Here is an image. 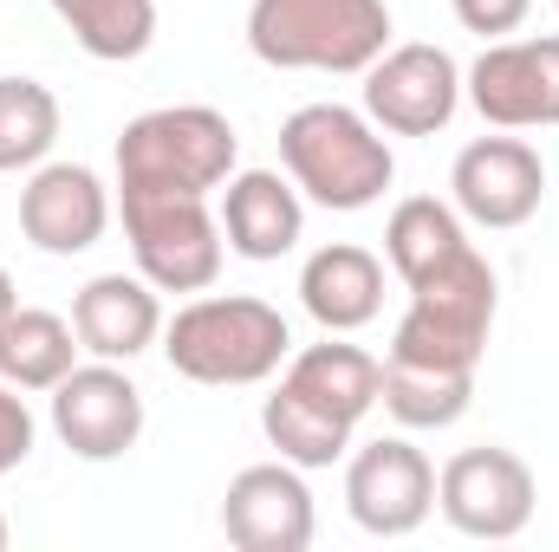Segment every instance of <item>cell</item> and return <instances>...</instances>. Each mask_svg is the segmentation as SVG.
Listing matches in <instances>:
<instances>
[{
	"instance_id": "6da1fadb",
	"label": "cell",
	"mask_w": 559,
	"mask_h": 552,
	"mask_svg": "<svg viewBox=\"0 0 559 552\" xmlns=\"http://www.w3.org/2000/svg\"><path fill=\"white\" fill-rule=\"evenodd\" d=\"M378 391H384V364L358 345H338V332H325V345L286 358V377L261 410V429L280 448V461L332 468L352 455V435L378 410Z\"/></svg>"
},
{
	"instance_id": "7a4b0ae2",
	"label": "cell",
	"mask_w": 559,
	"mask_h": 552,
	"mask_svg": "<svg viewBox=\"0 0 559 552\" xmlns=\"http://www.w3.org/2000/svg\"><path fill=\"white\" fill-rule=\"evenodd\" d=\"M163 358L189 384L241 391V384H267L293 358V332H286L280 305L254 299V292H209V299H189L163 325Z\"/></svg>"
},
{
	"instance_id": "3957f363",
	"label": "cell",
	"mask_w": 559,
	"mask_h": 552,
	"mask_svg": "<svg viewBox=\"0 0 559 552\" xmlns=\"http://www.w3.org/2000/svg\"><path fill=\"white\" fill-rule=\"evenodd\" d=\"M280 163H286L293 189L332 215H358V208L384 202V189L397 176L391 143L352 105H299L280 124Z\"/></svg>"
},
{
	"instance_id": "277c9868",
	"label": "cell",
	"mask_w": 559,
	"mask_h": 552,
	"mask_svg": "<svg viewBox=\"0 0 559 552\" xmlns=\"http://www.w3.org/2000/svg\"><path fill=\"white\" fill-rule=\"evenodd\" d=\"M248 46L274 72H365L391 46L384 0H254Z\"/></svg>"
},
{
	"instance_id": "5b68a950",
	"label": "cell",
	"mask_w": 559,
	"mask_h": 552,
	"mask_svg": "<svg viewBox=\"0 0 559 552\" xmlns=\"http://www.w3.org/2000/svg\"><path fill=\"white\" fill-rule=\"evenodd\" d=\"M241 163V137L215 105H156L118 137V189L215 195Z\"/></svg>"
},
{
	"instance_id": "8992f818",
	"label": "cell",
	"mask_w": 559,
	"mask_h": 552,
	"mask_svg": "<svg viewBox=\"0 0 559 552\" xmlns=\"http://www.w3.org/2000/svg\"><path fill=\"white\" fill-rule=\"evenodd\" d=\"M495 325V267L468 248L449 267L411 279V305L391 332L397 364H436V371H475Z\"/></svg>"
},
{
	"instance_id": "52a82bcc",
	"label": "cell",
	"mask_w": 559,
	"mask_h": 552,
	"mask_svg": "<svg viewBox=\"0 0 559 552\" xmlns=\"http://www.w3.org/2000/svg\"><path fill=\"white\" fill-rule=\"evenodd\" d=\"M124 208V241L138 254V274L156 292H209L222 279V215L209 195H176V189H118Z\"/></svg>"
},
{
	"instance_id": "ba28073f",
	"label": "cell",
	"mask_w": 559,
	"mask_h": 552,
	"mask_svg": "<svg viewBox=\"0 0 559 552\" xmlns=\"http://www.w3.org/2000/svg\"><path fill=\"white\" fill-rule=\"evenodd\" d=\"M534 501H540L534 468L514 448H495V442L449 455L442 475H436V507L468 540H514V533H527Z\"/></svg>"
},
{
	"instance_id": "9c48e42d",
	"label": "cell",
	"mask_w": 559,
	"mask_h": 552,
	"mask_svg": "<svg viewBox=\"0 0 559 552\" xmlns=\"http://www.w3.org/2000/svg\"><path fill=\"white\" fill-rule=\"evenodd\" d=\"M468 105L495 131H554L559 124V33L540 39H488V52L462 72Z\"/></svg>"
},
{
	"instance_id": "30bf717a",
	"label": "cell",
	"mask_w": 559,
	"mask_h": 552,
	"mask_svg": "<svg viewBox=\"0 0 559 552\" xmlns=\"http://www.w3.org/2000/svg\"><path fill=\"white\" fill-rule=\"evenodd\" d=\"M462 105V65L442 46H384L365 65V118L391 137H436Z\"/></svg>"
},
{
	"instance_id": "8fae6325",
	"label": "cell",
	"mask_w": 559,
	"mask_h": 552,
	"mask_svg": "<svg viewBox=\"0 0 559 552\" xmlns=\"http://www.w3.org/2000/svg\"><path fill=\"white\" fill-rule=\"evenodd\" d=\"M345 507L371 540H411L436 514V468L411 435H378L345 461Z\"/></svg>"
},
{
	"instance_id": "7c38bea8",
	"label": "cell",
	"mask_w": 559,
	"mask_h": 552,
	"mask_svg": "<svg viewBox=\"0 0 559 552\" xmlns=\"http://www.w3.org/2000/svg\"><path fill=\"white\" fill-rule=\"evenodd\" d=\"M449 195H455L462 221H475L488 235H508V228H527L540 215L547 163L527 137H475L462 143V156L449 169Z\"/></svg>"
},
{
	"instance_id": "4fadbf2b",
	"label": "cell",
	"mask_w": 559,
	"mask_h": 552,
	"mask_svg": "<svg viewBox=\"0 0 559 552\" xmlns=\"http://www.w3.org/2000/svg\"><path fill=\"white\" fill-rule=\"evenodd\" d=\"M52 435L79 461H118V455H131L143 435V391L124 377V364H111V358L72 364L52 384Z\"/></svg>"
},
{
	"instance_id": "5bb4252c",
	"label": "cell",
	"mask_w": 559,
	"mask_h": 552,
	"mask_svg": "<svg viewBox=\"0 0 559 552\" xmlns=\"http://www.w3.org/2000/svg\"><path fill=\"white\" fill-rule=\"evenodd\" d=\"M222 533L241 552H306L319 533L306 468L293 461H254L222 494Z\"/></svg>"
},
{
	"instance_id": "9a60e30c",
	"label": "cell",
	"mask_w": 559,
	"mask_h": 552,
	"mask_svg": "<svg viewBox=\"0 0 559 552\" xmlns=\"http://www.w3.org/2000/svg\"><path fill=\"white\" fill-rule=\"evenodd\" d=\"M20 228L39 254H85L105 241L111 228V189L98 182V169L85 163H39L20 189Z\"/></svg>"
},
{
	"instance_id": "2e32d148",
	"label": "cell",
	"mask_w": 559,
	"mask_h": 552,
	"mask_svg": "<svg viewBox=\"0 0 559 552\" xmlns=\"http://www.w3.org/2000/svg\"><path fill=\"white\" fill-rule=\"evenodd\" d=\"M72 332L92 358L131 364L163 338V299L143 274H98L72 299Z\"/></svg>"
},
{
	"instance_id": "e0dca14e",
	"label": "cell",
	"mask_w": 559,
	"mask_h": 552,
	"mask_svg": "<svg viewBox=\"0 0 559 552\" xmlns=\"http://www.w3.org/2000/svg\"><path fill=\"white\" fill-rule=\"evenodd\" d=\"M306 235V202L293 189V176L274 169H235L222 182V241L241 261H280L293 254Z\"/></svg>"
},
{
	"instance_id": "ac0fdd59",
	"label": "cell",
	"mask_w": 559,
	"mask_h": 552,
	"mask_svg": "<svg viewBox=\"0 0 559 552\" xmlns=\"http://www.w3.org/2000/svg\"><path fill=\"white\" fill-rule=\"evenodd\" d=\"M299 305L319 332H365L384 312V261L358 241H332L299 267Z\"/></svg>"
},
{
	"instance_id": "d6986e66",
	"label": "cell",
	"mask_w": 559,
	"mask_h": 552,
	"mask_svg": "<svg viewBox=\"0 0 559 552\" xmlns=\"http://www.w3.org/2000/svg\"><path fill=\"white\" fill-rule=\"evenodd\" d=\"M79 332H72V319H59V312H46V305H13L7 319H0V384H13V391H46L52 397V384L79 364Z\"/></svg>"
},
{
	"instance_id": "ffe728a7",
	"label": "cell",
	"mask_w": 559,
	"mask_h": 552,
	"mask_svg": "<svg viewBox=\"0 0 559 552\" xmlns=\"http://www.w3.org/2000/svg\"><path fill=\"white\" fill-rule=\"evenodd\" d=\"M468 248H475V241H468L462 215H455L449 202H436V195H411V202H397L391 221H384V261L397 267L404 286L423 279V274H436V267H449V261L468 254Z\"/></svg>"
},
{
	"instance_id": "44dd1931",
	"label": "cell",
	"mask_w": 559,
	"mask_h": 552,
	"mask_svg": "<svg viewBox=\"0 0 559 552\" xmlns=\"http://www.w3.org/2000/svg\"><path fill=\"white\" fill-rule=\"evenodd\" d=\"M378 404L404 429H449L475 404V371H436V364H397L384 358V391Z\"/></svg>"
},
{
	"instance_id": "7402d4cb",
	"label": "cell",
	"mask_w": 559,
	"mask_h": 552,
	"mask_svg": "<svg viewBox=\"0 0 559 552\" xmlns=\"http://www.w3.org/2000/svg\"><path fill=\"white\" fill-rule=\"evenodd\" d=\"M52 13L105 65L138 59V52H150V39H156V0H52Z\"/></svg>"
},
{
	"instance_id": "603a6c76",
	"label": "cell",
	"mask_w": 559,
	"mask_h": 552,
	"mask_svg": "<svg viewBox=\"0 0 559 552\" xmlns=\"http://www.w3.org/2000/svg\"><path fill=\"white\" fill-rule=\"evenodd\" d=\"M59 143V98L39 79H0V176L39 169Z\"/></svg>"
},
{
	"instance_id": "cb8c5ba5",
	"label": "cell",
	"mask_w": 559,
	"mask_h": 552,
	"mask_svg": "<svg viewBox=\"0 0 559 552\" xmlns=\"http://www.w3.org/2000/svg\"><path fill=\"white\" fill-rule=\"evenodd\" d=\"M33 435H39V422L26 410V397L13 384H0V475H13L33 455Z\"/></svg>"
},
{
	"instance_id": "d4e9b609",
	"label": "cell",
	"mask_w": 559,
	"mask_h": 552,
	"mask_svg": "<svg viewBox=\"0 0 559 552\" xmlns=\"http://www.w3.org/2000/svg\"><path fill=\"white\" fill-rule=\"evenodd\" d=\"M455 7V20L468 26V33H481V39H508V33H521V20L534 13V0H449Z\"/></svg>"
},
{
	"instance_id": "484cf974",
	"label": "cell",
	"mask_w": 559,
	"mask_h": 552,
	"mask_svg": "<svg viewBox=\"0 0 559 552\" xmlns=\"http://www.w3.org/2000/svg\"><path fill=\"white\" fill-rule=\"evenodd\" d=\"M13 305H20V292H13V274H7V267H0V319H7V312H13Z\"/></svg>"
},
{
	"instance_id": "4316f807",
	"label": "cell",
	"mask_w": 559,
	"mask_h": 552,
	"mask_svg": "<svg viewBox=\"0 0 559 552\" xmlns=\"http://www.w3.org/2000/svg\"><path fill=\"white\" fill-rule=\"evenodd\" d=\"M7 540H13V533H7V514H0V547H7Z\"/></svg>"
},
{
	"instance_id": "83f0119b",
	"label": "cell",
	"mask_w": 559,
	"mask_h": 552,
	"mask_svg": "<svg viewBox=\"0 0 559 552\" xmlns=\"http://www.w3.org/2000/svg\"><path fill=\"white\" fill-rule=\"evenodd\" d=\"M554 7H559V0H554Z\"/></svg>"
}]
</instances>
